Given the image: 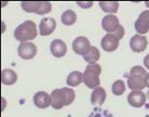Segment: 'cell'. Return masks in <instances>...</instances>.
<instances>
[{
    "instance_id": "obj_14",
    "label": "cell",
    "mask_w": 149,
    "mask_h": 117,
    "mask_svg": "<svg viewBox=\"0 0 149 117\" xmlns=\"http://www.w3.org/2000/svg\"><path fill=\"white\" fill-rule=\"evenodd\" d=\"M50 96H51V107L54 109H61L64 107V100L61 89H56Z\"/></svg>"
},
{
    "instance_id": "obj_9",
    "label": "cell",
    "mask_w": 149,
    "mask_h": 117,
    "mask_svg": "<svg viewBox=\"0 0 149 117\" xmlns=\"http://www.w3.org/2000/svg\"><path fill=\"white\" fill-rule=\"evenodd\" d=\"M148 45V40L145 36L136 34L132 37L130 41V47L134 53H141L145 51Z\"/></svg>"
},
{
    "instance_id": "obj_5",
    "label": "cell",
    "mask_w": 149,
    "mask_h": 117,
    "mask_svg": "<svg viewBox=\"0 0 149 117\" xmlns=\"http://www.w3.org/2000/svg\"><path fill=\"white\" fill-rule=\"evenodd\" d=\"M37 47L32 42H22L19 45L18 54L24 60H31L36 56Z\"/></svg>"
},
{
    "instance_id": "obj_23",
    "label": "cell",
    "mask_w": 149,
    "mask_h": 117,
    "mask_svg": "<svg viewBox=\"0 0 149 117\" xmlns=\"http://www.w3.org/2000/svg\"><path fill=\"white\" fill-rule=\"evenodd\" d=\"M126 92V84L123 80H117L112 85V93L115 96H122Z\"/></svg>"
},
{
    "instance_id": "obj_8",
    "label": "cell",
    "mask_w": 149,
    "mask_h": 117,
    "mask_svg": "<svg viewBox=\"0 0 149 117\" xmlns=\"http://www.w3.org/2000/svg\"><path fill=\"white\" fill-rule=\"evenodd\" d=\"M57 27V22L53 18H44L41 20L40 24H39V31L40 35L48 36L51 35L55 31Z\"/></svg>"
},
{
    "instance_id": "obj_25",
    "label": "cell",
    "mask_w": 149,
    "mask_h": 117,
    "mask_svg": "<svg viewBox=\"0 0 149 117\" xmlns=\"http://www.w3.org/2000/svg\"><path fill=\"white\" fill-rule=\"evenodd\" d=\"M112 34H114L120 40V39L123 38L124 34H125V29H124V27L122 26H119V27L117 29L116 31H115L114 33H112Z\"/></svg>"
},
{
    "instance_id": "obj_28",
    "label": "cell",
    "mask_w": 149,
    "mask_h": 117,
    "mask_svg": "<svg viewBox=\"0 0 149 117\" xmlns=\"http://www.w3.org/2000/svg\"><path fill=\"white\" fill-rule=\"evenodd\" d=\"M145 85H146V87L149 88V73L145 75Z\"/></svg>"
},
{
    "instance_id": "obj_12",
    "label": "cell",
    "mask_w": 149,
    "mask_h": 117,
    "mask_svg": "<svg viewBox=\"0 0 149 117\" xmlns=\"http://www.w3.org/2000/svg\"><path fill=\"white\" fill-rule=\"evenodd\" d=\"M50 49H51L52 55L56 58L63 57V56H65L67 52V47L65 42H63L61 39H55V40H53L51 46H50Z\"/></svg>"
},
{
    "instance_id": "obj_3",
    "label": "cell",
    "mask_w": 149,
    "mask_h": 117,
    "mask_svg": "<svg viewBox=\"0 0 149 117\" xmlns=\"http://www.w3.org/2000/svg\"><path fill=\"white\" fill-rule=\"evenodd\" d=\"M147 72L139 65L134 66L130 71V76L128 78V86L132 91H142L146 87L145 75Z\"/></svg>"
},
{
    "instance_id": "obj_22",
    "label": "cell",
    "mask_w": 149,
    "mask_h": 117,
    "mask_svg": "<svg viewBox=\"0 0 149 117\" xmlns=\"http://www.w3.org/2000/svg\"><path fill=\"white\" fill-rule=\"evenodd\" d=\"M40 6L41 2H22V8L27 13L37 14Z\"/></svg>"
},
{
    "instance_id": "obj_29",
    "label": "cell",
    "mask_w": 149,
    "mask_h": 117,
    "mask_svg": "<svg viewBox=\"0 0 149 117\" xmlns=\"http://www.w3.org/2000/svg\"><path fill=\"white\" fill-rule=\"evenodd\" d=\"M146 98H147V99H148V101H149V91L147 92V93H146Z\"/></svg>"
},
{
    "instance_id": "obj_2",
    "label": "cell",
    "mask_w": 149,
    "mask_h": 117,
    "mask_svg": "<svg viewBox=\"0 0 149 117\" xmlns=\"http://www.w3.org/2000/svg\"><path fill=\"white\" fill-rule=\"evenodd\" d=\"M102 68L98 63H89L83 73V82L90 89H95L100 85V75Z\"/></svg>"
},
{
    "instance_id": "obj_17",
    "label": "cell",
    "mask_w": 149,
    "mask_h": 117,
    "mask_svg": "<svg viewBox=\"0 0 149 117\" xmlns=\"http://www.w3.org/2000/svg\"><path fill=\"white\" fill-rule=\"evenodd\" d=\"M83 82V74L80 71H73L66 78V84L71 87H76Z\"/></svg>"
},
{
    "instance_id": "obj_13",
    "label": "cell",
    "mask_w": 149,
    "mask_h": 117,
    "mask_svg": "<svg viewBox=\"0 0 149 117\" xmlns=\"http://www.w3.org/2000/svg\"><path fill=\"white\" fill-rule=\"evenodd\" d=\"M33 102L39 108H47L51 105V96L44 91L37 92L33 97Z\"/></svg>"
},
{
    "instance_id": "obj_18",
    "label": "cell",
    "mask_w": 149,
    "mask_h": 117,
    "mask_svg": "<svg viewBox=\"0 0 149 117\" xmlns=\"http://www.w3.org/2000/svg\"><path fill=\"white\" fill-rule=\"evenodd\" d=\"M61 23H63L64 26H72V24H74L76 23V20H77V16L76 14H75L74 11L72 10H66L65 12L63 13V15H61Z\"/></svg>"
},
{
    "instance_id": "obj_15",
    "label": "cell",
    "mask_w": 149,
    "mask_h": 117,
    "mask_svg": "<svg viewBox=\"0 0 149 117\" xmlns=\"http://www.w3.org/2000/svg\"><path fill=\"white\" fill-rule=\"evenodd\" d=\"M106 99V92L102 87L98 86L94 89L91 96V102L94 105H102Z\"/></svg>"
},
{
    "instance_id": "obj_16",
    "label": "cell",
    "mask_w": 149,
    "mask_h": 117,
    "mask_svg": "<svg viewBox=\"0 0 149 117\" xmlns=\"http://www.w3.org/2000/svg\"><path fill=\"white\" fill-rule=\"evenodd\" d=\"M18 80V75L12 69H3L1 72V82L4 85H13Z\"/></svg>"
},
{
    "instance_id": "obj_6",
    "label": "cell",
    "mask_w": 149,
    "mask_h": 117,
    "mask_svg": "<svg viewBox=\"0 0 149 117\" xmlns=\"http://www.w3.org/2000/svg\"><path fill=\"white\" fill-rule=\"evenodd\" d=\"M134 29L139 34H146L149 31V11L145 10L140 13L139 19L134 23Z\"/></svg>"
},
{
    "instance_id": "obj_21",
    "label": "cell",
    "mask_w": 149,
    "mask_h": 117,
    "mask_svg": "<svg viewBox=\"0 0 149 117\" xmlns=\"http://www.w3.org/2000/svg\"><path fill=\"white\" fill-rule=\"evenodd\" d=\"M61 92H63V100H64V107H67V105L71 104L75 100V92L73 89L71 88H67L64 87L61 89Z\"/></svg>"
},
{
    "instance_id": "obj_27",
    "label": "cell",
    "mask_w": 149,
    "mask_h": 117,
    "mask_svg": "<svg viewBox=\"0 0 149 117\" xmlns=\"http://www.w3.org/2000/svg\"><path fill=\"white\" fill-rule=\"evenodd\" d=\"M143 63H144L145 68L149 69V54L145 56V58H143Z\"/></svg>"
},
{
    "instance_id": "obj_24",
    "label": "cell",
    "mask_w": 149,
    "mask_h": 117,
    "mask_svg": "<svg viewBox=\"0 0 149 117\" xmlns=\"http://www.w3.org/2000/svg\"><path fill=\"white\" fill-rule=\"evenodd\" d=\"M52 11V4L51 2H41V6L39 8L37 15H45Z\"/></svg>"
},
{
    "instance_id": "obj_26",
    "label": "cell",
    "mask_w": 149,
    "mask_h": 117,
    "mask_svg": "<svg viewBox=\"0 0 149 117\" xmlns=\"http://www.w3.org/2000/svg\"><path fill=\"white\" fill-rule=\"evenodd\" d=\"M77 4L83 9H88L93 5V2H77Z\"/></svg>"
},
{
    "instance_id": "obj_11",
    "label": "cell",
    "mask_w": 149,
    "mask_h": 117,
    "mask_svg": "<svg viewBox=\"0 0 149 117\" xmlns=\"http://www.w3.org/2000/svg\"><path fill=\"white\" fill-rule=\"evenodd\" d=\"M128 102L133 107H141L145 104L146 95L142 91H132L128 96Z\"/></svg>"
},
{
    "instance_id": "obj_10",
    "label": "cell",
    "mask_w": 149,
    "mask_h": 117,
    "mask_svg": "<svg viewBox=\"0 0 149 117\" xmlns=\"http://www.w3.org/2000/svg\"><path fill=\"white\" fill-rule=\"evenodd\" d=\"M119 39H118L114 34H110L107 33L105 36H103V38L102 39V49L106 52H114L116 51L119 47Z\"/></svg>"
},
{
    "instance_id": "obj_30",
    "label": "cell",
    "mask_w": 149,
    "mask_h": 117,
    "mask_svg": "<svg viewBox=\"0 0 149 117\" xmlns=\"http://www.w3.org/2000/svg\"><path fill=\"white\" fill-rule=\"evenodd\" d=\"M145 5H146L147 7H149V2H145Z\"/></svg>"
},
{
    "instance_id": "obj_7",
    "label": "cell",
    "mask_w": 149,
    "mask_h": 117,
    "mask_svg": "<svg viewBox=\"0 0 149 117\" xmlns=\"http://www.w3.org/2000/svg\"><path fill=\"white\" fill-rule=\"evenodd\" d=\"M119 19H118L117 16L115 15H107L104 16L102 19V29H104V31L107 33H114L117 30V29L119 27Z\"/></svg>"
},
{
    "instance_id": "obj_19",
    "label": "cell",
    "mask_w": 149,
    "mask_h": 117,
    "mask_svg": "<svg viewBox=\"0 0 149 117\" xmlns=\"http://www.w3.org/2000/svg\"><path fill=\"white\" fill-rule=\"evenodd\" d=\"M84 60L89 63H95L100 60V52L97 47L92 46L91 50L89 51V53L86 56H84Z\"/></svg>"
},
{
    "instance_id": "obj_4",
    "label": "cell",
    "mask_w": 149,
    "mask_h": 117,
    "mask_svg": "<svg viewBox=\"0 0 149 117\" xmlns=\"http://www.w3.org/2000/svg\"><path fill=\"white\" fill-rule=\"evenodd\" d=\"M91 43H90L89 39L85 36H79L76 39H74L72 43V49L76 54L81 56H86L91 50Z\"/></svg>"
},
{
    "instance_id": "obj_20",
    "label": "cell",
    "mask_w": 149,
    "mask_h": 117,
    "mask_svg": "<svg viewBox=\"0 0 149 117\" xmlns=\"http://www.w3.org/2000/svg\"><path fill=\"white\" fill-rule=\"evenodd\" d=\"M100 6L102 10L105 13L115 14L117 13L118 9H119V3L117 1H111V2H100Z\"/></svg>"
},
{
    "instance_id": "obj_1",
    "label": "cell",
    "mask_w": 149,
    "mask_h": 117,
    "mask_svg": "<svg viewBox=\"0 0 149 117\" xmlns=\"http://www.w3.org/2000/svg\"><path fill=\"white\" fill-rule=\"evenodd\" d=\"M14 36L22 43L29 42V40L34 39L37 36V29L35 23L32 21H26L19 24L14 31Z\"/></svg>"
}]
</instances>
